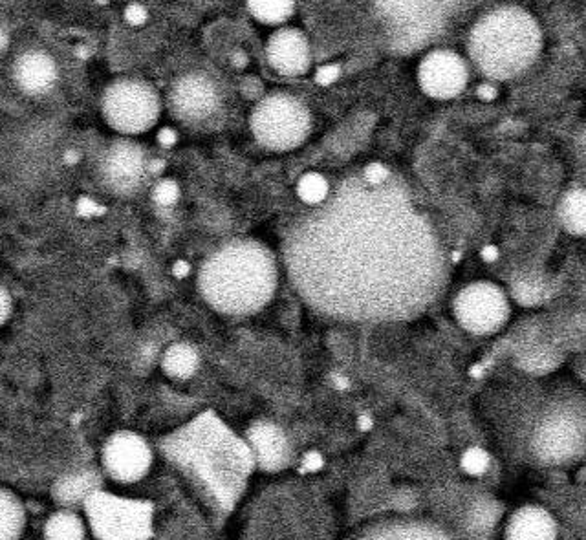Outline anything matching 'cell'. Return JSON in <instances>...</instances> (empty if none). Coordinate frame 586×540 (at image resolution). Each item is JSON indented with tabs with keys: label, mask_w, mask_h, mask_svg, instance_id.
Returning a JSON list of instances; mask_svg holds the SVG:
<instances>
[{
	"label": "cell",
	"mask_w": 586,
	"mask_h": 540,
	"mask_svg": "<svg viewBox=\"0 0 586 540\" xmlns=\"http://www.w3.org/2000/svg\"><path fill=\"white\" fill-rule=\"evenodd\" d=\"M248 447L255 464L266 471H279L290 462V445L284 432L270 422L255 423L248 431Z\"/></svg>",
	"instance_id": "cell-15"
},
{
	"label": "cell",
	"mask_w": 586,
	"mask_h": 540,
	"mask_svg": "<svg viewBox=\"0 0 586 540\" xmlns=\"http://www.w3.org/2000/svg\"><path fill=\"white\" fill-rule=\"evenodd\" d=\"M359 540H460L427 520L392 519L365 531Z\"/></svg>",
	"instance_id": "cell-16"
},
{
	"label": "cell",
	"mask_w": 586,
	"mask_h": 540,
	"mask_svg": "<svg viewBox=\"0 0 586 540\" xmlns=\"http://www.w3.org/2000/svg\"><path fill=\"white\" fill-rule=\"evenodd\" d=\"M200 365L198 352L187 343H176L165 350L162 367L169 378L189 379Z\"/></svg>",
	"instance_id": "cell-19"
},
{
	"label": "cell",
	"mask_w": 586,
	"mask_h": 540,
	"mask_svg": "<svg viewBox=\"0 0 586 540\" xmlns=\"http://www.w3.org/2000/svg\"><path fill=\"white\" fill-rule=\"evenodd\" d=\"M543 33L526 10L506 6L491 11L469 35V54L489 79H511L533 65Z\"/></svg>",
	"instance_id": "cell-4"
},
{
	"label": "cell",
	"mask_w": 586,
	"mask_h": 540,
	"mask_svg": "<svg viewBox=\"0 0 586 540\" xmlns=\"http://www.w3.org/2000/svg\"><path fill=\"white\" fill-rule=\"evenodd\" d=\"M8 43H10V35H8V32L4 28H0V50H4L8 46Z\"/></svg>",
	"instance_id": "cell-42"
},
{
	"label": "cell",
	"mask_w": 586,
	"mask_h": 540,
	"mask_svg": "<svg viewBox=\"0 0 586 540\" xmlns=\"http://www.w3.org/2000/svg\"><path fill=\"white\" fill-rule=\"evenodd\" d=\"M334 381H336L337 389L345 390L350 387V383H348L347 378H343V376H334Z\"/></svg>",
	"instance_id": "cell-43"
},
{
	"label": "cell",
	"mask_w": 586,
	"mask_h": 540,
	"mask_svg": "<svg viewBox=\"0 0 586 540\" xmlns=\"http://www.w3.org/2000/svg\"><path fill=\"white\" fill-rule=\"evenodd\" d=\"M248 10L264 24H281L292 17L295 4L288 0H251Z\"/></svg>",
	"instance_id": "cell-24"
},
{
	"label": "cell",
	"mask_w": 586,
	"mask_h": 540,
	"mask_svg": "<svg viewBox=\"0 0 586 540\" xmlns=\"http://www.w3.org/2000/svg\"><path fill=\"white\" fill-rule=\"evenodd\" d=\"M477 96L482 101H493V99H497V96H499V90L493 87V85H489V83H484V85L478 87Z\"/></svg>",
	"instance_id": "cell-36"
},
{
	"label": "cell",
	"mask_w": 586,
	"mask_h": 540,
	"mask_svg": "<svg viewBox=\"0 0 586 540\" xmlns=\"http://www.w3.org/2000/svg\"><path fill=\"white\" fill-rule=\"evenodd\" d=\"M96 489V476L90 473H81V475L66 476L55 487V495L65 502V504H76L87 500L90 495H94Z\"/></svg>",
	"instance_id": "cell-22"
},
{
	"label": "cell",
	"mask_w": 586,
	"mask_h": 540,
	"mask_svg": "<svg viewBox=\"0 0 586 540\" xmlns=\"http://www.w3.org/2000/svg\"><path fill=\"white\" fill-rule=\"evenodd\" d=\"M480 255L486 262H495V260L499 259V249L495 248V246H486V248L482 249Z\"/></svg>",
	"instance_id": "cell-38"
},
{
	"label": "cell",
	"mask_w": 586,
	"mask_h": 540,
	"mask_svg": "<svg viewBox=\"0 0 586 540\" xmlns=\"http://www.w3.org/2000/svg\"><path fill=\"white\" fill-rule=\"evenodd\" d=\"M585 425L574 412L555 411L544 418L533 436V449L541 462L566 464L583 454Z\"/></svg>",
	"instance_id": "cell-9"
},
{
	"label": "cell",
	"mask_w": 586,
	"mask_h": 540,
	"mask_svg": "<svg viewBox=\"0 0 586 540\" xmlns=\"http://www.w3.org/2000/svg\"><path fill=\"white\" fill-rule=\"evenodd\" d=\"M44 535L46 540H83L85 528H83V522L74 513L63 511L48 520Z\"/></svg>",
	"instance_id": "cell-23"
},
{
	"label": "cell",
	"mask_w": 586,
	"mask_h": 540,
	"mask_svg": "<svg viewBox=\"0 0 586 540\" xmlns=\"http://www.w3.org/2000/svg\"><path fill=\"white\" fill-rule=\"evenodd\" d=\"M389 169L383 163H370L365 167V184L372 185V187H380L389 180Z\"/></svg>",
	"instance_id": "cell-30"
},
{
	"label": "cell",
	"mask_w": 586,
	"mask_h": 540,
	"mask_svg": "<svg viewBox=\"0 0 586 540\" xmlns=\"http://www.w3.org/2000/svg\"><path fill=\"white\" fill-rule=\"evenodd\" d=\"M585 204L586 196L583 189H572L568 191L557 207V215L561 224L572 233V235H585Z\"/></svg>",
	"instance_id": "cell-20"
},
{
	"label": "cell",
	"mask_w": 586,
	"mask_h": 540,
	"mask_svg": "<svg viewBox=\"0 0 586 540\" xmlns=\"http://www.w3.org/2000/svg\"><path fill=\"white\" fill-rule=\"evenodd\" d=\"M76 209L77 215L81 216V218H99V216L107 213V207L99 204L96 200H92V198H88V196H83V198L77 200Z\"/></svg>",
	"instance_id": "cell-29"
},
{
	"label": "cell",
	"mask_w": 586,
	"mask_h": 540,
	"mask_svg": "<svg viewBox=\"0 0 586 540\" xmlns=\"http://www.w3.org/2000/svg\"><path fill=\"white\" fill-rule=\"evenodd\" d=\"M358 423L361 431H369L370 427H372V420H370L369 416H361Z\"/></svg>",
	"instance_id": "cell-40"
},
{
	"label": "cell",
	"mask_w": 586,
	"mask_h": 540,
	"mask_svg": "<svg viewBox=\"0 0 586 540\" xmlns=\"http://www.w3.org/2000/svg\"><path fill=\"white\" fill-rule=\"evenodd\" d=\"M15 81L26 94L41 96L54 87L57 81V65L43 52H26L15 63Z\"/></svg>",
	"instance_id": "cell-17"
},
{
	"label": "cell",
	"mask_w": 586,
	"mask_h": 540,
	"mask_svg": "<svg viewBox=\"0 0 586 540\" xmlns=\"http://www.w3.org/2000/svg\"><path fill=\"white\" fill-rule=\"evenodd\" d=\"M171 103L174 112L187 121L209 118L218 107L217 87L202 74H189L174 85Z\"/></svg>",
	"instance_id": "cell-12"
},
{
	"label": "cell",
	"mask_w": 586,
	"mask_h": 540,
	"mask_svg": "<svg viewBox=\"0 0 586 540\" xmlns=\"http://www.w3.org/2000/svg\"><path fill=\"white\" fill-rule=\"evenodd\" d=\"M557 524L554 517L543 508H521L508 522L506 540H555Z\"/></svg>",
	"instance_id": "cell-18"
},
{
	"label": "cell",
	"mask_w": 586,
	"mask_h": 540,
	"mask_svg": "<svg viewBox=\"0 0 586 540\" xmlns=\"http://www.w3.org/2000/svg\"><path fill=\"white\" fill-rule=\"evenodd\" d=\"M460 259H462V255H460V253H453V262H458Z\"/></svg>",
	"instance_id": "cell-46"
},
{
	"label": "cell",
	"mask_w": 586,
	"mask_h": 540,
	"mask_svg": "<svg viewBox=\"0 0 586 540\" xmlns=\"http://www.w3.org/2000/svg\"><path fill=\"white\" fill-rule=\"evenodd\" d=\"M469 374H471V376H475V378H480V374H482V367L477 365V367L473 368Z\"/></svg>",
	"instance_id": "cell-45"
},
{
	"label": "cell",
	"mask_w": 586,
	"mask_h": 540,
	"mask_svg": "<svg viewBox=\"0 0 586 540\" xmlns=\"http://www.w3.org/2000/svg\"><path fill=\"white\" fill-rule=\"evenodd\" d=\"M467 77L466 61L451 50L431 52L418 68L420 87L427 96L435 99L460 96L466 88Z\"/></svg>",
	"instance_id": "cell-10"
},
{
	"label": "cell",
	"mask_w": 586,
	"mask_h": 540,
	"mask_svg": "<svg viewBox=\"0 0 586 540\" xmlns=\"http://www.w3.org/2000/svg\"><path fill=\"white\" fill-rule=\"evenodd\" d=\"M180 198V187L174 180H162L152 191V200L160 207H171Z\"/></svg>",
	"instance_id": "cell-27"
},
{
	"label": "cell",
	"mask_w": 586,
	"mask_h": 540,
	"mask_svg": "<svg viewBox=\"0 0 586 540\" xmlns=\"http://www.w3.org/2000/svg\"><path fill=\"white\" fill-rule=\"evenodd\" d=\"M145 152L131 141H118L110 147L105 162L103 173L112 187L120 191H129L140 184L143 173L147 171Z\"/></svg>",
	"instance_id": "cell-14"
},
{
	"label": "cell",
	"mask_w": 586,
	"mask_h": 540,
	"mask_svg": "<svg viewBox=\"0 0 586 540\" xmlns=\"http://www.w3.org/2000/svg\"><path fill=\"white\" fill-rule=\"evenodd\" d=\"M323 465H325V458L321 454L306 453L303 462H301V471L303 473H317L323 469Z\"/></svg>",
	"instance_id": "cell-33"
},
{
	"label": "cell",
	"mask_w": 586,
	"mask_h": 540,
	"mask_svg": "<svg viewBox=\"0 0 586 540\" xmlns=\"http://www.w3.org/2000/svg\"><path fill=\"white\" fill-rule=\"evenodd\" d=\"M462 469L466 471L467 475H484L489 465V456L484 449L480 447H471L467 449L466 453L462 454V460H460Z\"/></svg>",
	"instance_id": "cell-26"
},
{
	"label": "cell",
	"mask_w": 586,
	"mask_h": 540,
	"mask_svg": "<svg viewBox=\"0 0 586 540\" xmlns=\"http://www.w3.org/2000/svg\"><path fill=\"white\" fill-rule=\"evenodd\" d=\"M255 138L273 151L299 147L312 129V116L303 101L290 94H272L255 107L250 119Z\"/></svg>",
	"instance_id": "cell-5"
},
{
	"label": "cell",
	"mask_w": 586,
	"mask_h": 540,
	"mask_svg": "<svg viewBox=\"0 0 586 540\" xmlns=\"http://www.w3.org/2000/svg\"><path fill=\"white\" fill-rule=\"evenodd\" d=\"M85 504L99 540H147L152 535V508L147 502L96 491Z\"/></svg>",
	"instance_id": "cell-6"
},
{
	"label": "cell",
	"mask_w": 586,
	"mask_h": 540,
	"mask_svg": "<svg viewBox=\"0 0 586 540\" xmlns=\"http://www.w3.org/2000/svg\"><path fill=\"white\" fill-rule=\"evenodd\" d=\"M191 273V266L185 260H176L173 264V275L176 279H185Z\"/></svg>",
	"instance_id": "cell-37"
},
{
	"label": "cell",
	"mask_w": 586,
	"mask_h": 540,
	"mask_svg": "<svg viewBox=\"0 0 586 540\" xmlns=\"http://www.w3.org/2000/svg\"><path fill=\"white\" fill-rule=\"evenodd\" d=\"M103 116L118 132L140 134L158 121L160 98L156 90L143 81L120 79L105 90Z\"/></svg>",
	"instance_id": "cell-7"
},
{
	"label": "cell",
	"mask_w": 586,
	"mask_h": 540,
	"mask_svg": "<svg viewBox=\"0 0 586 540\" xmlns=\"http://www.w3.org/2000/svg\"><path fill=\"white\" fill-rule=\"evenodd\" d=\"M458 324L469 334L488 335L500 330L510 317L506 293L491 282L469 284L453 303Z\"/></svg>",
	"instance_id": "cell-8"
},
{
	"label": "cell",
	"mask_w": 586,
	"mask_h": 540,
	"mask_svg": "<svg viewBox=\"0 0 586 540\" xmlns=\"http://www.w3.org/2000/svg\"><path fill=\"white\" fill-rule=\"evenodd\" d=\"M292 281L323 314L400 321L444 281L435 233L405 196L354 184L308 216L286 248Z\"/></svg>",
	"instance_id": "cell-1"
},
{
	"label": "cell",
	"mask_w": 586,
	"mask_h": 540,
	"mask_svg": "<svg viewBox=\"0 0 586 540\" xmlns=\"http://www.w3.org/2000/svg\"><path fill=\"white\" fill-rule=\"evenodd\" d=\"M233 65L235 66H246L248 65V57L244 52H237V54L233 55Z\"/></svg>",
	"instance_id": "cell-39"
},
{
	"label": "cell",
	"mask_w": 586,
	"mask_h": 540,
	"mask_svg": "<svg viewBox=\"0 0 586 540\" xmlns=\"http://www.w3.org/2000/svg\"><path fill=\"white\" fill-rule=\"evenodd\" d=\"M11 314V297L6 288L0 286V326L8 321Z\"/></svg>",
	"instance_id": "cell-34"
},
{
	"label": "cell",
	"mask_w": 586,
	"mask_h": 540,
	"mask_svg": "<svg viewBox=\"0 0 586 540\" xmlns=\"http://www.w3.org/2000/svg\"><path fill=\"white\" fill-rule=\"evenodd\" d=\"M198 288L217 312L255 314L272 301L277 288L275 257L255 240L229 242L204 262Z\"/></svg>",
	"instance_id": "cell-3"
},
{
	"label": "cell",
	"mask_w": 586,
	"mask_h": 540,
	"mask_svg": "<svg viewBox=\"0 0 586 540\" xmlns=\"http://www.w3.org/2000/svg\"><path fill=\"white\" fill-rule=\"evenodd\" d=\"M152 454L143 438L132 432H120L105 447V467L118 482L132 484L147 475Z\"/></svg>",
	"instance_id": "cell-11"
},
{
	"label": "cell",
	"mask_w": 586,
	"mask_h": 540,
	"mask_svg": "<svg viewBox=\"0 0 586 540\" xmlns=\"http://www.w3.org/2000/svg\"><path fill=\"white\" fill-rule=\"evenodd\" d=\"M24 526V511L19 500L0 489V540H15Z\"/></svg>",
	"instance_id": "cell-21"
},
{
	"label": "cell",
	"mask_w": 586,
	"mask_h": 540,
	"mask_svg": "<svg viewBox=\"0 0 586 540\" xmlns=\"http://www.w3.org/2000/svg\"><path fill=\"white\" fill-rule=\"evenodd\" d=\"M330 185L319 173H306L297 182V195L308 206H319L328 198Z\"/></svg>",
	"instance_id": "cell-25"
},
{
	"label": "cell",
	"mask_w": 586,
	"mask_h": 540,
	"mask_svg": "<svg viewBox=\"0 0 586 540\" xmlns=\"http://www.w3.org/2000/svg\"><path fill=\"white\" fill-rule=\"evenodd\" d=\"M76 54H77V57H79V59H87V57H88L87 48H85V46H79V48H77V50H76Z\"/></svg>",
	"instance_id": "cell-44"
},
{
	"label": "cell",
	"mask_w": 586,
	"mask_h": 540,
	"mask_svg": "<svg viewBox=\"0 0 586 540\" xmlns=\"http://www.w3.org/2000/svg\"><path fill=\"white\" fill-rule=\"evenodd\" d=\"M165 453L195 476L226 511L239 500L255 467L248 443L233 434L213 412H204L169 436Z\"/></svg>",
	"instance_id": "cell-2"
},
{
	"label": "cell",
	"mask_w": 586,
	"mask_h": 540,
	"mask_svg": "<svg viewBox=\"0 0 586 540\" xmlns=\"http://www.w3.org/2000/svg\"><path fill=\"white\" fill-rule=\"evenodd\" d=\"M149 19V11L142 4H131L125 8V21L131 26H143Z\"/></svg>",
	"instance_id": "cell-32"
},
{
	"label": "cell",
	"mask_w": 586,
	"mask_h": 540,
	"mask_svg": "<svg viewBox=\"0 0 586 540\" xmlns=\"http://www.w3.org/2000/svg\"><path fill=\"white\" fill-rule=\"evenodd\" d=\"M65 162L68 163V165H76V163L79 162V154H77L76 151L66 152Z\"/></svg>",
	"instance_id": "cell-41"
},
{
	"label": "cell",
	"mask_w": 586,
	"mask_h": 540,
	"mask_svg": "<svg viewBox=\"0 0 586 540\" xmlns=\"http://www.w3.org/2000/svg\"><path fill=\"white\" fill-rule=\"evenodd\" d=\"M339 74H341L339 66H321V68L315 72V83H317V85H321V87H328V85L336 83L337 79H339Z\"/></svg>",
	"instance_id": "cell-31"
},
{
	"label": "cell",
	"mask_w": 586,
	"mask_h": 540,
	"mask_svg": "<svg viewBox=\"0 0 586 540\" xmlns=\"http://www.w3.org/2000/svg\"><path fill=\"white\" fill-rule=\"evenodd\" d=\"M270 65L283 76H301L310 68V44L295 28H281L266 46Z\"/></svg>",
	"instance_id": "cell-13"
},
{
	"label": "cell",
	"mask_w": 586,
	"mask_h": 540,
	"mask_svg": "<svg viewBox=\"0 0 586 540\" xmlns=\"http://www.w3.org/2000/svg\"><path fill=\"white\" fill-rule=\"evenodd\" d=\"M513 290H515V297L521 301L522 304H535L537 301H541L543 299L544 290L541 284H537L535 281H530V279H526V281H519L515 286H513Z\"/></svg>",
	"instance_id": "cell-28"
},
{
	"label": "cell",
	"mask_w": 586,
	"mask_h": 540,
	"mask_svg": "<svg viewBox=\"0 0 586 540\" xmlns=\"http://www.w3.org/2000/svg\"><path fill=\"white\" fill-rule=\"evenodd\" d=\"M158 141H160V145L165 147V149H171V147L176 145V141H178V134L174 132V129L165 127V129H162L160 132H158Z\"/></svg>",
	"instance_id": "cell-35"
}]
</instances>
